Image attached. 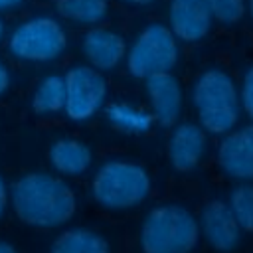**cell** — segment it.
Masks as SVG:
<instances>
[{
	"instance_id": "cell-20",
	"label": "cell",
	"mask_w": 253,
	"mask_h": 253,
	"mask_svg": "<svg viewBox=\"0 0 253 253\" xmlns=\"http://www.w3.org/2000/svg\"><path fill=\"white\" fill-rule=\"evenodd\" d=\"M215 18L221 24H235L245 16V0H206Z\"/></svg>"
},
{
	"instance_id": "cell-23",
	"label": "cell",
	"mask_w": 253,
	"mask_h": 253,
	"mask_svg": "<svg viewBox=\"0 0 253 253\" xmlns=\"http://www.w3.org/2000/svg\"><path fill=\"white\" fill-rule=\"evenodd\" d=\"M6 87H8V71H6L4 65L0 63V95L6 91Z\"/></svg>"
},
{
	"instance_id": "cell-21",
	"label": "cell",
	"mask_w": 253,
	"mask_h": 253,
	"mask_svg": "<svg viewBox=\"0 0 253 253\" xmlns=\"http://www.w3.org/2000/svg\"><path fill=\"white\" fill-rule=\"evenodd\" d=\"M241 105L247 117L253 121V65L247 69L243 75V85H241Z\"/></svg>"
},
{
	"instance_id": "cell-9",
	"label": "cell",
	"mask_w": 253,
	"mask_h": 253,
	"mask_svg": "<svg viewBox=\"0 0 253 253\" xmlns=\"http://www.w3.org/2000/svg\"><path fill=\"white\" fill-rule=\"evenodd\" d=\"M219 168L235 180H253V125L225 134L217 146Z\"/></svg>"
},
{
	"instance_id": "cell-16",
	"label": "cell",
	"mask_w": 253,
	"mask_h": 253,
	"mask_svg": "<svg viewBox=\"0 0 253 253\" xmlns=\"http://www.w3.org/2000/svg\"><path fill=\"white\" fill-rule=\"evenodd\" d=\"M109 123L121 130V132H128V134H142L146 132L152 123H154V117L152 113H146V111H140L128 103H111L105 111Z\"/></svg>"
},
{
	"instance_id": "cell-11",
	"label": "cell",
	"mask_w": 253,
	"mask_h": 253,
	"mask_svg": "<svg viewBox=\"0 0 253 253\" xmlns=\"http://www.w3.org/2000/svg\"><path fill=\"white\" fill-rule=\"evenodd\" d=\"M146 93L154 121L162 126H174L182 111V87L170 73H158L146 79Z\"/></svg>"
},
{
	"instance_id": "cell-17",
	"label": "cell",
	"mask_w": 253,
	"mask_h": 253,
	"mask_svg": "<svg viewBox=\"0 0 253 253\" xmlns=\"http://www.w3.org/2000/svg\"><path fill=\"white\" fill-rule=\"evenodd\" d=\"M107 0H57L59 16L79 24H97L107 16Z\"/></svg>"
},
{
	"instance_id": "cell-4",
	"label": "cell",
	"mask_w": 253,
	"mask_h": 253,
	"mask_svg": "<svg viewBox=\"0 0 253 253\" xmlns=\"http://www.w3.org/2000/svg\"><path fill=\"white\" fill-rule=\"evenodd\" d=\"M91 194L105 210H130L150 194L148 172L128 160H109L93 176Z\"/></svg>"
},
{
	"instance_id": "cell-27",
	"label": "cell",
	"mask_w": 253,
	"mask_h": 253,
	"mask_svg": "<svg viewBox=\"0 0 253 253\" xmlns=\"http://www.w3.org/2000/svg\"><path fill=\"white\" fill-rule=\"evenodd\" d=\"M249 12H251V18H253V0H249Z\"/></svg>"
},
{
	"instance_id": "cell-22",
	"label": "cell",
	"mask_w": 253,
	"mask_h": 253,
	"mask_svg": "<svg viewBox=\"0 0 253 253\" xmlns=\"http://www.w3.org/2000/svg\"><path fill=\"white\" fill-rule=\"evenodd\" d=\"M6 200H8V196H6V186H4V182H2V178H0V217H2L4 208H6Z\"/></svg>"
},
{
	"instance_id": "cell-7",
	"label": "cell",
	"mask_w": 253,
	"mask_h": 253,
	"mask_svg": "<svg viewBox=\"0 0 253 253\" xmlns=\"http://www.w3.org/2000/svg\"><path fill=\"white\" fill-rule=\"evenodd\" d=\"M65 81V113L73 121L89 119L107 95V85L103 75L87 65H77L67 71Z\"/></svg>"
},
{
	"instance_id": "cell-15",
	"label": "cell",
	"mask_w": 253,
	"mask_h": 253,
	"mask_svg": "<svg viewBox=\"0 0 253 253\" xmlns=\"http://www.w3.org/2000/svg\"><path fill=\"white\" fill-rule=\"evenodd\" d=\"M49 253H109V243L95 229L71 227L55 237Z\"/></svg>"
},
{
	"instance_id": "cell-26",
	"label": "cell",
	"mask_w": 253,
	"mask_h": 253,
	"mask_svg": "<svg viewBox=\"0 0 253 253\" xmlns=\"http://www.w3.org/2000/svg\"><path fill=\"white\" fill-rule=\"evenodd\" d=\"M121 2H126V4H138V6H146V4H152L154 0H121Z\"/></svg>"
},
{
	"instance_id": "cell-19",
	"label": "cell",
	"mask_w": 253,
	"mask_h": 253,
	"mask_svg": "<svg viewBox=\"0 0 253 253\" xmlns=\"http://www.w3.org/2000/svg\"><path fill=\"white\" fill-rule=\"evenodd\" d=\"M241 231L253 233V184H239L231 190L227 202Z\"/></svg>"
},
{
	"instance_id": "cell-8",
	"label": "cell",
	"mask_w": 253,
	"mask_h": 253,
	"mask_svg": "<svg viewBox=\"0 0 253 253\" xmlns=\"http://www.w3.org/2000/svg\"><path fill=\"white\" fill-rule=\"evenodd\" d=\"M200 235L215 251L227 253L237 247L241 239V227L235 221L229 206L221 200H210L200 211Z\"/></svg>"
},
{
	"instance_id": "cell-25",
	"label": "cell",
	"mask_w": 253,
	"mask_h": 253,
	"mask_svg": "<svg viewBox=\"0 0 253 253\" xmlns=\"http://www.w3.org/2000/svg\"><path fill=\"white\" fill-rule=\"evenodd\" d=\"M22 0H0V10H4V8H12V6H16V4H20Z\"/></svg>"
},
{
	"instance_id": "cell-24",
	"label": "cell",
	"mask_w": 253,
	"mask_h": 253,
	"mask_svg": "<svg viewBox=\"0 0 253 253\" xmlns=\"http://www.w3.org/2000/svg\"><path fill=\"white\" fill-rule=\"evenodd\" d=\"M0 253H18L10 243H6V241H0Z\"/></svg>"
},
{
	"instance_id": "cell-14",
	"label": "cell",
	"mask_w": 253,
	"mask_h": 253,
	"mask_svg": "<svg viewBox=\"0 0 253 253\" xmlns=\"http://www.w3.org/2000/svg\"><path fill=\"white\" fill-rule=\"evenodd\" d=\"M51 166L65 176H79L91 166V150L75 138H59L49 148Z\"/></svg>"
},
{
	"instance_id": "cell-1",
	"label": "cell",
	"mask_w": 253,
	"mask_h": 253,
	"mask_svg": "<svg viewBox=\"0 0 253 253\" xmlns=\"http://www.w3.org/2000/svg\"><path fill=\"white\" fill-rule=\"evenodd\" d=\"M12 206L20 221L40 229L67 223L77 210L73 190L61 178L45 172L22 176L12 186Z\"/></svg>"
},
{
	"instance_id": "cell-3",
	"label": "cell",
	"mask_w": 253,
	"mask_h": 253,
	"mask_svg": "<svg viewBox=\"0 0 253 253\" xmlns=\"http://www.w3.org/2000/svg\"><path fill=\"white\" fill-rule=\"evenodd\" d=\"M200 126L210 134H229L239 117L237 89L233 79L221 69L204 71L192 91Z\"/></svg>"
},
{
	"instance_id": "cell-2",
	"label": "cell",
	"mask_w": 253,
	"mask_h": 253,
	"mask_svg": "<svg viewBox=\"0 0 253 253\" xmlns=\"http://www.w3.org/2000/svg\"><path fill=\"white\" fill-rule=\"evenodd\" d=\"M200 241V223L190 210L178 204L152 208L140 225L142 253H190Z\"/></svg>"
},
{
	"instance_id": "cell-5",
	"label": "cell",
	"mask_w": 253,
	"mask_h": 253,
	"mask_svg": "<svg viewBox=\"0 0 253 253\" xmlns=\"http://www.w3.org/2000/svg\"><path fill=\"white\" fill-rule=\"evenodd\" d=\"M178 61L176 36L164 24H148L128 49L126 67L138 79L170 73Z\"/></svg>"
},
{
	"instance_id": "cell-6",
	"label": "cell",
	"mask_w": 253,
	"mask_h": 253,
	"mask_svg": "<svg viewBox=\"0 0 253 253\" xmlns=\"http://www.w3.org/2000/svg\"><path fill=\"white\" fill-rule=\"evenodd\" d=\"M65 32L53 18H34L20 24L10 38V51L28 61H49L65 49Z\"/></svg>"
},
{
	"instance_id": "cell-10",
	"label": "cell",
	"mask_w": 253,
	"mask_h": 253,
	"mask_svg": "<svg viewBox=\"0 0 253 253\" xmlns=\"http://www.w3.org/2000/svg\"><path fill=\"white\" fill-rule=\"evenodd\" d=\"M170 32L184 42L206 38L211 26V12L206 0H170Z\"/></svg>"
},
{
	"instance_id": "cell-12",
	"label": "cell",
	"mask_w": 253,
	"mask_h": 253,
	"mask_svg": "<svg viewBox=\"0 0 253 253\" xmlns=\"http://www.w3.org/2000/svg\"><path fill=\"white\" fill-rule=\"evenodd\" d=\"M206 152V130L194 123H182L168 140V158L174 170H194Z\"/></svg>"
},
{
	"instance_id": "cell-18",
	"label": "cell",
	"mask_w": 253,
	"mask_h": 253,
	"mask_svg": "<svg viewBox=\"0 0 253 253\" xmlns=\"http://www.w3.org/2000/svg\"><path fill=\"white\" fill-rule=\"evenodd\" d=\"M61 109H65V81L59 75H49L36 89L34 111L40 115H47Z\"/></svg>"
},
{
	"instance_id": "cell-13",
	"label": "cell",
	"mask_w": 253,
	"mask_h": 253,
	"mask_svg": "<svg viewBox=\"0 0 253 253\" xmlns=\"http://www.w3.org/2000/svg\"><path fill=\"white\" fill-rule=\"evenodd\" d=\"M83 53L93 63V69H113L126 53L125 40L107 30V28H93L83 38Z\"/></svg>"
},
{
	"instance_id": "cell-28",
	"label": "cell",
	"mask_w": 253,
	"mask_h": 253,
	"mask_svg": "<svg viewBox=\"0 0 253 253\" xmlns=\"http://www.w3.org/2000/svg\"><path fill=\"white\" fill-rule=\"evenodd\" d=\"M0 38H2V22H0Z\"/></svg>"
}]
</instances>
